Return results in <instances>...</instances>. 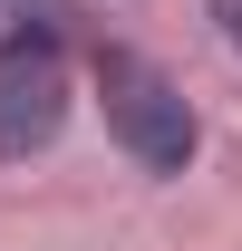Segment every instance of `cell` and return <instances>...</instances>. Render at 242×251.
Wrapping results in <instances>:
<instances>
[{
    "instance_id": "obj_1",
    "label": "cell",
    "mask_w": 242,
    "mask_h": 251,
    "mask_svg": "<svg viewBox=\"0 0 242 251\" xmlns=\"http://www.w3.org/2000/svg\"><path fill=\"white\" fill-rule=\"evenodd\" d=\"M97 97H107V135H117L146 174H184V164H194L204 135H194V106L175 97L165 68H146L136 49H97Z\"/></svg>"
},
{
    "instance_id": "obj_2",
    "label": "cell",
    "mask_w": 242,
    "mask_h": 251,
    "mask_svg": "<svg viewBox=\"0 0 242 251\" xmlns=\"http://www.w3.org/2000/svg\"><path fill=\"white\" fill-rule=\"evenodd\" d=\"M68 126V49H59V20H20L0 39V155L20 164L39 145H59Z\"/></svg>"
},
{
    "instance_id": "obj_3",
    "label": "cell",
    "mask_w": 242,
    "mask_h": 251,
    "mask_svg": "<svg viewBox=\"0 0 242 251\" xmlns=\"http://www.w3.org/2000/svg\"><path fill=\"white\" fill-rule=\"evenodd\" d=\"M213 20H223V39H233V58H242V0H213Z\"/></svg>"
}]
</instances>
